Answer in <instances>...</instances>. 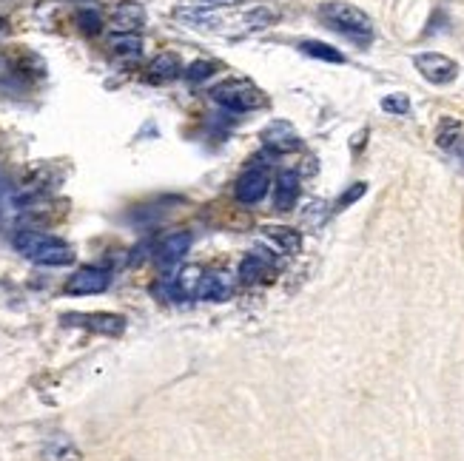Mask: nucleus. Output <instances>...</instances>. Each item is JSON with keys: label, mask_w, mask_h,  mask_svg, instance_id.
I'll return each mask as SVG.
<instances>
[{"label": "nucleus", "mask_w": 464, "mask_h": 461, "mask_svg": "<svg viewBox=\"0 0 464 461\" xmlns=\"http://www.w3.org/2000/svg\"><path fill=\"white\" fill-rule=\"evenodd\" d=\"M9 35V21L6 18H0V40H4Z\"/></svg>", "instance_id": "obj_27"}, {"label": "nucleus", "mask_w": 464, "mask_h": 461, "mask_svg": "<svg viewBox=\"0 0 464 461\" xmlns=\"http://www.w3.org/2000/svg\"><path fill=\"white\" fill-rule=\"evenodd\" d=\"M299 52L308 54V57L325 60V63H345V54L336 52L333 46L322 43V40H302V43H299Z\"/></svg>", "instance_id": "obj_19"}, {"label": "nucleus", "mask_w": 464, "mask_h": 461, "mask_svg": "<svg viewBox=\"0 0 464 461\" xmlns=\"http://www.w3.org/2000/svg\"><path fill=\"white\" fill-rule=\"evenodd\" d=\"M191 242H194V237H191V230H177V234H172V237H165L163 239V245H160V263L163 265H174V263H180V259L191 251Z\"/></svg>", "instance_id": "obj_12"}, {"label": "nucleus", "mask_w": 464, "mask_h": 461, "mask_svg": "<svg viewBox=\"0 0 464 461\" xmlns=\"http://www.w3.org/2000/svg\"><path fill=\"white\" fill-rule=\"evenodd\" d=\"M262 230H266V237H271L285 254H299V251H302V237H299V230L283 228V225H266Z\"/></svg>", "instance_id": "obj_16"}, {"label": "nucleus", "mask_w": 464, "mask_h": 461, "mask_svg": "<svg viewBox=\"0 0 464 461\" xmlns=\"http://www.w3.org/2000/svg\"><path fill=\"white\" fill-rule=\"evenodd\" d=\"M413 66L416 71H419L427 83L433 86H447V83H453L456 80V74H459V63L451 57H444L439 52H425V54H416L413 57Z\"/></svg>", "instance_id": "obj_4"}, {"label": "nucleus", "mask_w": 464, "mask_h": 461, "mask_svg": "<svg viewBox=\"0 0 464 461\" xmlns=\"http://www.w3.org/2000/svg\"><path fill=\"white\" fill-rule=\"evenodd\" d=\"M262 143H266V148H271L276 154L297 151L302 146L297 129H293L288 120H274V122H268V126L262 129Z\"/></svg>", "instance_id": "obj_7"}, {"label": "nucleus", "mask_w": 464, "mask_h": 461, "mask_svg": "<svg viewBox=\"0 0 464 461\" xmlns=\"http://www.w3.org/2000/svg\"><path fill=\"white\" fill-rule=\"evenodd\" d=\"M112 26L114 32H126V35H137L146 26V9L137 4V0H129V4H120L112 14Z\"/></svg>", "instance_id": "obj_9"}, {"label": "nucleus", "mask_w": 464, "mask_h": 461, "mask_svg": "<svg viewBox=\"0 0 464 461\" xmlns=\"http://www.w3.org/2000/svg\"><path fill=\"white\" fill-rule=\"evenodd\" d=\"M43 461H80V450L66 436H55L43 448Z\"/></svg>", "instance_id": "obj_17"}, {"label": "nucleus", "mask_w": 464, "mask_h": 461, "mask_svg": "<svg viewBox=\"0 0 464 461\" xmlns=\"http://www.w3.org/2000/svg\"><path fill=\"white\" fill-rule=\"evenodd\" d=\"M108 46H112V52L117 57H140L143 52V38L140 35H126V32H114L112 40H108Z\"/></svg>", "instance_id": "obj_18"}, {"label": "nucleus", "mask_w": 464, "mask_h": 461, "mask_svg": "<svg viewBox=\"0 0 464 461\" xmlns=\"http://www.w3.org/2000/svg\"><path fill=\"white\" fill-rule=\"evenodd\" d=\"M77 4H80V0H77Z\"/></svg>", "instance_id": "obj_28"}, {"label": "nucleus", "mask_w": 464, "mask_h": 461, "mask_svg": "<svg viewBox=\"0 0 464 461\" xmlns=\"http://www.w3.org/2000/svg\"><path fill=\"white\" fill-rule=\"evenodd\" d=\"M77 23H80V29H83L86 35H97L100 26H103V18H100V12L83 9L80 14H77Z\"/></svg>", "instance_id": "obj_25"}, {"label": "nucleus", "mask_w": 464, "mask_h": 461, "mask_svg": "<svg viewBox=\"0 0 464 461\" xmlns=\"http://www.w3.org/2000/svg\"><path fill=\"white\" fill-rule=\"evenodd\" d=\"M365 191H367V182H353V186L336 199V205H333V211H345L348 205H353L357 203V199H362L365 197Z\"/></svg>", "instance_id": "obj_24"}, {"label": "nucleus", "mask_w": 464, "mask_h": 461, "mask_svg": "<svg viewBox=\"0 0 464 461\" xmlns=\"http://www.w3.org/2000/svg\"><path fill=\"white\" fill-rule=\"evenodd\" d=\"M382 109L388 114H396V117H408L410 114V100L405 95H388L382 100Z\"/></svg>", "instance_id": "obj_23"}, {"label": "nucleus", "mask_w": 464, "mask_h": 461, "mask_svg": "<svg viewBox=\"0 0 464 461\" xmlns=\"http://www.w3.org/2000/svg\"><path fill=\"white\" fill-rule=\"evenodd\" d=\"M180 71H182V63H180V57L172 54V52L157 54L148 66L151 80H174V77H180Z\"/></svg>", "instance_id": "obj_15"}, {"label": "nucleus", "mask_w": 464, "mask_h": 461, "mask_svg": "<svg viewBox=\"0 0 464 461\" xmlns=\"http://www.w3.org/2000/svg\"><path fill=\"white\" fill-rule=\"evenodd\" d=\"M12 245L18 248V254H23L26 259H32L38 265H49V268H60V265H72L74 263V251L72 245H66L63 239L43 234V230L26 228L18 230L12 239Z\"/></svg>", "instance_id": "obj_1"}, {"label": "nucleus", "mask_w": 464, "mask_h": 461, "mask_svg": "<svg viewBox=\"0 0 464 461\" xmlns=\"http://www.w3.org/2000/svg\"><path fill=\"white\" fill-rule=\"evenodd\" d=\"M268 189H271V177L266 168H249L237 182V199L245 205H254L268 194Z\"/></svg>", "instance_id": "obj_8"}, {"label": "nucleus", "mask_w": 464, "mask_h": 461, "mask_svg": "<svg viewBox=\"0 0 464 461\" xmlns=\"http://www.w3.org/2000/svg\"><path fill=\"white\" fill-rule=\"evenodd\" d=\"M211 97H214V103H220L223 109L234 112V114L257 112V109H262V105L268 103V97L262 95V91L251 80H240V77H234V80H225L220 86H214Z\"/></svg>", "instance_id": "obj_3"}, {"label": "nucleus", "mask_w": 464, "mask_h": 461, "mask_svg": "<svg viewBox=\"0 0 464 461\" xmlns=\"http://www.w3.org/2000/svg\"><path fill=\"white\" fill-rule=\"evenodd\" d=\"M328 214H331L328 203H322V199H311V203H308L305 211H302V220H305V225L319 228L325 220H328Z\"/></svg>", "instance_id": "obj_21"}, {"label": "nucleus", "mask_w": 464, "mask_h": 461, "mask_svg": "<svg viewBox=\"0 0 464 461\" xmlns=\"http://www.w3.org/2000/svg\"><path fill=\"white\" fill-rule=\"evenodd\" d=\"M214 71H216V63H211V60H197V63L185 69V77H189L191 83H206L208 77H214Z\"/></svg>", "instance_id": "obj_22"}, {"label": "nucleus", "mask_w": 464, "mask_h": 461, "mask_svg": "<svg viewBox=\"0 0 464 461\" xmlns=\"http://www.w3.org/2000/svg\"><path fill=\"white\" fill-rule=\"evenodd\" d=\"M234 294V282H231L228 273H206L203 280L197 285V299H206V302H225Z\"/></svg>", "instance_id": "obj_10"}, {"label": "nucleus", "mask_w": 464, "mask_h": 461, "mask_svg": "<svg viewBox=\"0 0 464 461\" xmlns=\"http://www.w3.org/2000/svg\"><path fill=\"white\" fill-rule=\"evenodd\" d=\"M112 285V276H108L105 268H97V265H83V268H77L63 290L69 297H91V294H103V290Z\"/></svg>", "instance_id": "obj_5"}, {"label": "nucleus", "mask_w": 464, "mask_h": 461, "mask_svg": "<svg viewBox=\"0 0 464 461\" xmlns=\"http://www.w3.org/2000/svg\"><path fill=\"white\" fill-rule=\"evenodd\" d=\"M299 199V174L297 172H283L276 177L274 186V205L276 211H288Z\"/></svg>", "instance_id": "obj_11"}, {"label": "nucleus", "mask_w": 464, "mask_h": 461, "mask_svg": "<svg viewBox=\"0 0 464 461\" xmlns=\"http://www.w3.org/2000/svg\"><path fill=\"white\" fill-rule=\"evenodd\" d=\"M237 0H199L194 6H203V9H216V6H234Z\"/></svg>", "instance_id": "obj_26"}, {"label": "nucleus", "mask_w": 464, "mask_h": 461, "mask_svg": "<svg viewBox=\"0 0 464 461\" xmlns=\"http://www.w3.org/2000/svg\"><path fill=\"white\" fill-rule=\"evenodd\" d=\"M319 18L328 23V29L345 35L353 43L367 46L374 40V21H370L359 6L345 4V0H328V4H322Z\"/></svg>", "instance_id": "obj_2"}, {"label": "nucleus", "mask_w": 464, "mask_h": 461, "mask_svg": "<svg viewBox=\"0 0 464 461\" xmlns=\"http://www.w3.org/2000/svg\"><path fill=\"white\" fill-rule=\"evenodd\" d=\"M268 256H262L259 251L249 254L242 259V265H240V282L242 285H257L266 280V273H268Z\"/></svg>", "instance_id": "obj_14"}, {"label": "nucleus", "mask_w": 464, "mask_h": 461, "mask_svg": "<svg viewBox=\"0 0 464 461\" xmlns=\"http://www.w3.org/2000/svg\"><path fill=\"white\" fill-rule=\"evenodd\" d=\"M63 325H80L103 336H120L126 331V319L117 314H66Z\"/></svg>", "instance_id": "obj_6"}, {"label": "nucleus", "mask_w": 464, "mask_h": 461, "mask_svg": "<svg viewBox=\"0 0 464 461\" xmlns=\"http://www.w3.org/2000/svg\"><path fill=\"white\" fill-rule=\"evenodd\" d=\"M174 18L185 26L191 29H220L223 21L216 18V14L211 9H203V6H191V9H177Z\"/></svg>", "instance_id": "obj_13"}, {"label": "nucleus", "mask_w": 464, "mask_h": 461, "mask_svg": "<svg viewBox=\"0 0 464 461\" xmlns=\"http://www.w3.org/2000/svg\"><path fill=\"white\" fill-rule=\"evenodd\" d=\"M276 18H280V14H276L274 9H268V6H257V9H251V12H245L240 23L249 26L251 32H262V29H271V26L276 23Z\"/></svg>", "instance_id": "obj_20"}]
</instances>
